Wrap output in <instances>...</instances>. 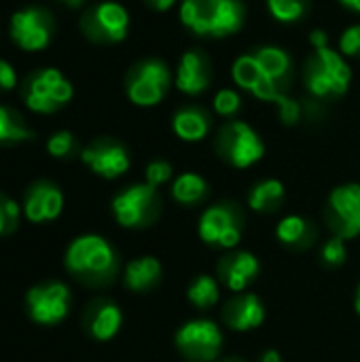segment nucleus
<instances>
[{"mask_svg": "<svg viewBox=\"0 0 360 362\" xmlns=\"http://www.w3.org/2000/svg\"><path fill=\"white\" fill-rule=\"evenodd\" d=\"M259 259L248 250H231L216 265L219 280L231 293H244L248 286H252L259 278Z\"/></svg>", "mask_w": 360, "mask_h": 362, "instance_id": "dca6fc26", "label": "nucleus"}, {"mask_svg": "<svg viewBox=\"0 0 360 362\" xmlns=\"http://www.w3.org/2000/svg\"><path fill=\"white\" fill-rule=\"evenodd\" d=\"M74 146H76V142H74V136L70 132H57V134H53L49 138V144H47L49 153L53 157H57V159L70 157L74 153Z\"/></svg>", "mask_w": 360, "mask_h": 362, "instance_id": "473e14b6", "label": "nucleus"}, {"mask_svg": "<svg viewBox=\"0 0 360 362\" xmlns=\"http://www.w3.org/2000/svg\"><path fill=\"white\" fill-rule=\"evenodd\" d=\"M153 11H159V13H163V11H168V8H172L174 4H176V0H144Z\"/></svg>", "mask_w": 360, "mask_h": 362, "instance_id": "e433bc0d", "label": "nucleus"}, {"mask_svg": "<svg viewBox=\"0 0 360 362\" xmlns=\"http://www.w3.org/2000/svg\"><path fill=\"white\" fill-rule=\"evenodd\" d=\"M62 2H64L66 6H70V8H76V6H81L85 0H62Z\"/></svg>", "mask_w": 360, "mask_h": 362, "instance_id": "a19ab883", "label": "nucleus"}, {"mask_svg": "<svg viewBox=\"0 0 360 362\" xmlns=\"http://www.w3.org/2000/svg\"><path fill=\"white\" fill-rule=\"evenodd\" d=\"M19 225V206L0 193V235H8Z\"/></svg>", "mask_w": 360, "mask_h": 362, "instance_id": "7c9ffc66", "label": "nucleus"}, {"mask_svg": "<svg viewBox=\"0 0 360 362\" xmlns=\"http://www.w3.org/2000/svg\"><path fill=\"white\" fill-rule=\"evenodd\" d=\"M187 299L195 310H210L221 301V284L212 276H197L189 288H187Z\"/></svg>", "mask_w": 360, "mask_h": 362, "instance_id": "a878e982", "label": "nucleus"}, {"mask_svg": "<svg viewBox=\"0 0 360 362\" xmlns=\"http://www.w3.org/2000/svg\"><path fill=\"white\" fill-rule=\"evenodd\" d=\"M346 8H350V11H356L360 13V0H339Z\"/></svg>", "mask_w": 360, "mask_h": 362, "instance_id": "ea45409f", "label": "nucleus"}, {"mask_svg": "<svg viewBox=\"0 0 360 362\" xmlns=\"http://www.w3.org/2000/svg\"><path fill=\"white\" fill-rule=\"evenodd\" d=\"M174 134L185 142H199L210 132V117L197 106L180 108L172 119Z\"/></svg>", "mask_w": 360, "mask_h": 362, "instance_id": "5701e85b", "label": "nucleus"}, {"mask_svg": "<svg viewBox=\"0 0 360 362\" xmlns=\"http://www.w3.org/2000/svg\"><path fill=\"white\" fill-rule=\"evenodd\" d=\"M216 155L231 168L246 170L261 161L265 155V144L261 136L244 121H229L216 134Z\"/></svg>", "mask_w": 360, "mask_h": 362, "instance_id": "39448f33", "label": "nucleus"}, {"mask_svg": "<svg viewBox=\"0 0 360 362\" xmlns=\"http://www.w3.org/2000/svg\"><path fill=\"white\" fill-rule=\"evenodd\" d=\"M180 21L197 36L223 38L242 28L244 4L240 0H182Z\"/></svg>", "mask_w": 360, "mask_h": 362, "instance_id": "f03ea898", "label": "nucleus"}, {"mask_svg": "<svg viewBox=\"0 0 360 362\" xmlns=\"http://www.w3.org/2000/svg\"><path fill=\"white\" fill-rule=\"evenodd\" d=\"M276 238L282 246H286L291 250H308L318 240V227L314 225V221H310L306 216L291 214L278 223Z\"/></svg>", "mask_w": 360, "mask_h": 362, "instance_id": "aec40b11", "label": "nucleus"}, {"mask_svg": "<svg viewBox=\"0 0 360 362\" xmlns=\"http://www.w3.org/2000/svg\"><path fill=\"white\" fill-rule=\"evenodd\" d=\"M310 42L314 45V49H318V47H327V34H325L323 30H314V32H312V36H310Z\"/></svg>", "mask_w": 360, "mask_h": 362, "instance_id": "4c0bfd02", "label": "nucleus"}, {"mask_svg": "<svg viewBox=\"0 0 360 362\" xmlns=\"http://www.w3.org/2000/svg\"><path fill=\"white\" fill-rule=\"evenodd\" d=\"M354 310H356V314L360 316V284L359 288H356V299H354Z\"/></svg>", "mask_w": 360, "mask_h": 362, "instance_id": "79ce46f5", "label": "nucleus"}, {"mask_svg": "<svg viewBox=\"0 0 360 362\" xmlns=\"http://www.w3.org/2000/svg\"><path fill=\"white\" fill-rule=\"evenodd\" d=\"M284 197H286L284 185L280 180H276V178H267V180L257 182L250 189V193H248V206L255 212L272 214V212H278L282 208Z\"/></svg>", "mask_w": 360, "mask_h": 362, "instance_id": "b1692460", "label": "nucleus"}, {"mask_svg": "<svg viewBox=\"0 0 360 362\" xmlns=\"http://www.w3.org/2000/svg\"><path fill=\"white\" fill-rule=\"evenodd\" d=\"M161 212V195L157 187H151L149 182L132 185L112 199V214L125 229H146L157 223Z\"/></svg>", "mask_w": 360, "mask_h": 362, "instance_id": "20e7f679", "label": "nucleus"}, {"mask_svg": "<svg viewBox=\"0 0 360 362\" xmlns=\"http://www.w3.org/2000/svg\"><path fill=\"white\" fill-rule=\"evenodd\" d=\"M252 55H255L263 76L274 81L278 87H282L286 91L289 81H291V57H289V53L280 47H261Z\"/></svg>", "mask_w": 360, "mask_h": 362, "instance_id": "4be33fe9", "label": "nucleus"}, {"mask_svg": "<svg viewBox=\"0 0 360 362\" xmlns=\"http://www.w3.org/2000/svg\"><path fill=\"white\" fill-rule=\"evenodd\" d=\"M172 174H174L172 163H168V161H163V159L151 161V163L146 165V172H144L146 182H149L151 187H161V185H166V182L172 178Z\"/></svg>", "mask_w": 360, "mask_h": 362, "instance_id": "72a5a7b5", "label": "nucleus"}, {"mask_svg": "<svg viewBox=\"0 0 360 362\" xmlns=\"http://www.w3.org/2000/svg\"><path fill=\"white\" fill-rule=\"evenodd\" d=\"M306 87L314 98H333L344 95L352 81V70L346 59L327 47L314 49L303 70Z\"/></svg>", "mask_w": 360, "mask_h": 362, "instance_id": "7ed1b4c3", "label": "nucleus"}, {"mask_svg": "<svg viewBox=\"0 0 360 362\" xmlns=\"http://www.w3.org/2000/svg\"><path fill=\"white\" fill-rule=\"evenodd\" d=\"M81 28L93 42H119L127 34L129 15L117 2H102L83 15Z\"/></svg>", "mask_w": 360, "mask_h": 362, "instance_id": "f8f14e48", "label": "nucleus"}, {"mask_svg": "<svg viewBox=\"0 0 360 362\" xmlns=\"http://www.w3.org/2000/svg\"><path fill=\"white\" fill-rule=\"evenodd\" d=\"M242 108V98L233 89H223L214 95V110L221 117H233Z\"/></svg>", "mask_w": 360, "mask_h": 362, "instance_id": "2f4dec72", "label": "nucleus"}, {"mask_svg": "<svg viewBox=\"0 0 360 362\" xmlns=\"http://www.w3.org/2000/svg\"><path fill=\"white\" fill-rule=\"evenodd\" d=\"M325 221L329 231L342 240L360 235V185L348 182L335 187L325 204Z\"/></svg>", "mask_w": 360, "mask_h": 362, "instance_id": "6e6552de", "label": "nucleus"}, {"mask_svg": "<svg viewBox=\"0 0 360 362\" xmlns=\"http://www.w3.org/2000/svg\"><path fill=\"white\" fill-rule=\"evenodd\" d=\"M210 81L212 70L208 57L202 51H187L176 70V87L187 95H199L210 87Z\"/></svg>", "mask_w": 360, "mask_h": 362, "instance_id": "a211bd4d", "label": "nucleus"}, {"mask_svg": "<svg viewBox=\"0 0 360 362\" xmlns=\"http://www.w3.org/2000/svg\"><path fill=\"white\" fill-rule=\"evenodd\" d=\"M121 322H123L121 310L108 299L91 301L89 308L85 310V318H83V325H85L87 333L98 341L112 339L119 333Z\"/></svg>", "mask_w": 360, "mask_h": 362, "instance_id": "6ab92c4d", "label": "nucleus"}, {"mask_svg": "<svg viewBox=\"0 0 360 362\" xmlns=\"http://www.w3.org/2000/svg\"><path fill=\"white\" fill-rule=\"evenodd\" d=\"M72 98V85L55 68L34 74L25 83V104L36 112H55Z\"/></svg>", "mask_w": 360, "mask_h": 362, "instance_id": "9d476101", "label": "nucleus"}, {"mask_svg": "<svg viewBox=\"0 0 360 362\" xmlns=\"http://www.w3.org/2000/svg\"><path fill=\"white\" fill-rule=\"evenodd\" d=\"M53 34V19L47 11L30 6L11 17V36L25 51L45 49Z\"/></svg>", "mask_w": 360, "mask_h": 362, "instance_id": "ddd939ff", "label": "nucleus"}, {"mask_svg": "<svg viewBox=\"0 0 360 362\" xmlns=\"http://www.w3.org/2000/svg\"><path fill=\"white\" fill-rule=\"evenodd\" d=\"M267 8L274 19L284 23L299 21L308 11V0H267Z\"/></svg>", "mask_w": 360, "mask_h": 362, "instance_id": "c85d7f7f", "label": "nucleus"}, {"mask_svg": "<svg viewBox=\"0 0 360 362\" xmlns=\"http://www.w3.org/2000/svg\"><path fill=\"white\" fill-rule=\"evenodd\" d=\"M231 74H233L236 85L242 87V89H248V91H255V87H257V85L261 83V78H263V72H261V68H259V64H257V59H255L252 53L238 57V59L233 62Z\"/></svg>", "mask_w": 360, "mask_h": 362, "instance_id": "cd10ccee", "label": "nucleus"}, {"mask_svg": "<svg viewBox=\"0 0 360 362\" xmlns=\"http://www.w3.org/2000/svg\"><path fill=\"white\" fill-rule=\"evenodd\" d=\"M62 208H64L62 191L53 182H47V180L32 185L23 199V214L32 223L53 221L62 214Z\"/></svg>", "mask_w": 360, "mask_h": 362, "instance_id": "f3484780", "label": "nucleus"}, {"mask_svg": "<svg viewBox=\"0 0 360 362\" xmlns=\"http://www.w3.org/2000/svg\"><path fill=\"white\" fill-rule=\"evenodd\" d=\"M221 320L227 329L238 333L255 331L265 320V305L252 293H236L223 303Z\"/></svg>", "mask_w": 360, "mask_h": 362, "instance_id": "2eb2a0df", "label": "nucleus"}, {"mask_svg": "<svg viewBox=\"0 0 360 362\" xmlns=\"http://www.w3.org/2000/svg\"><path fill=\"white\" fill-rule=\"evenodd\" d=\"M25 301H28L30 318L34 322H38V325L51 327V325L62 322L68 316L72 297H70V291H68L66 284H62V282H45V284L34 286L28 293Z\"/></svg>", "mask_w": 360, "mask_h": 362, "instance_id": "9b49d317", "label": "nucleus"}, {"mask_svg": "<svg viewBox=\"0 0 360 362\" xmlns=\"http://www.w3.org/2000/svg\"><path fill=\"white\" fill-rule=\"evenodd\" d=\"M119 255L100 235L76 238L66 252V269L85 286L102 288L119 276Z\"/></svg>", "mask_w": 360, "mask_h": 362, "instance_id": "f257e3e1", "label": "nucleus"}, {"mask_svg": "<svg viewBox=\"0 0 360 362\" xmlns=\"http://www.w3.org/2000/svg\"><path fill=\"white\" fill-rule=\"evenodd\" d=\"M15 83H17L15 70L11 68V64H6L4 59H0V91L13 89Z\"/></svg>", "mask_w": 360, "mask_h": 362, "instance_id": "c9c22d12", "label": "nucleus"}, {"mask_svg": "<svg viewBox=\"0 0 360 362\" xmlns=\"http://www.w3.org/2000/svg\"><path fill=\"white\" fill-rule=\"evenodd\" d=\"M197 231L204 244L233 250L244 233V212L236 202H219L202 214Z\"/></svg>", "mask_w": 360, "mask_h": 362, "instance_id": "423d86ee", "label": "nucleus"}, {"mask_svg": "<svg viewBox=\"0 0 360 362\" xmlns=\"http://www.w3.org/2000/svg\"><path fill=\"white\" fill-rule=\"evenodd\" d=\"M339 49L344 55H350V57H360V23L350 25L342 38H339Z\"/></svg>", "mask_w": 360, "mask_h": 362, "instance_id": "f704fd0d", "label": "nucleus"}, {"mask_svg": "<svg viewBox=\"0 0 360 362\" xmlns=\"http://www.w3.org/2000/svg\"><path fill=\"white\" fill-rule=\"evenodd\" d=\"M32 138H34V134L23 123V119L15 110L0 106V144L21 142V140H32Z\"/></svg>", "mask_w": 360, "mask_h": 362, "instance_id": "bb28decb", "label": "nucleus"}, {"mask_svg": "<svg viewBox=\"0 0 360 362\" xmlns=\"http://www.w3.org/2000/svg\"><path fill=\"white\" fill-rule=\"evenodd\" d=\"M219 362H246L244 358H240V356H227V358H223V361Z\"/></svg>", "mask_w": 360, "mask_h": 362, "instance_id": "37998d69", "label": "nucleus"}, {"mask_svg": "<svg viewBox=\"0 0 360 362\" xmlns=\"http://www.w3.org/2000/svg\"><path fill=\"white\" fill-rule=\"evenodd\" d=\"M174 344L182 358L189 362H216L223 350V333L216 322L195 318L176 331Z\"/></svg>", "mask_w": 360, "mask_h": 362, "instance_id": "0eeeda50", "label": "nucleus"}, {"mask_svg": "<svg viewBox=\"0 0 360 362\" xmlns=\"http://www.w3.org/2000/svg\"><path fill=\"white\" fill-rule=\"evenodd\" d=\"M81 159H83V163L91 172H95L98 176L108 178V180L119 178L121 174H125L129 170L127 148L121 142L108 140V138H102V140L91 142L81 153Z\"/></svg>", "mask_w": 360, "mask_h": 362, "instance_id": "4468645a", "label": "nucleus"}, {"mask_svg": "<svg viewBox=\"0 0 360 362\" xmlns=\"http://www.w3.org/2000/svg\"><path fill=\"white\" fill-rule=\"evenodd\" d=\"M261 362H282V358H280V354L276 350H267V352H263Z\"/></svg>", "mask_w": 360, "mask_h": 362, "instance_id": "58836bf2", "label": "nucleus"}, {"mask_svg": "<svg viewBox=\"0 0 360 362\" xmlns=\"http://www.w3.org/2000/svg\"><path fill=\"white\" fill-rule=\"evenodd\" d=\"M320 259L327 267H342L348 259V250H346V240L342 238H331L329 242H325V246L320 248Z\"/></svg>", "mask_w": 360, "mask_h": 362, "instance_id": "c756f323", "label": "nucleus"}, {"mask_svg": "<svg viewBox=\"0 0 360 362\" xmlns=\"http://www.w3.org/2000/svg\"><path fill=\"white\" fill-rule=\"evenodd\" d=\"M172 72L170 66L161 59H142L127 74V95L138 106H155L159 104L170 89Z\"/></svg>", "mask_w": 360, "mask_h": 362, "instance_id": "1a4fd4ad", "label": "nucleus"}, {"mask_svg": "<svg viewBox=\"0 0 360 362\" xmlns=\"http://www.w3.org/2000/svg\"><path fill=\"white\" fill-rule=\"evenodd\" d=\"M161 278H163V267L155 257H140L129 261L123 274L125 288L134 293H151L161 284Z\"/></svg>", "mask_w": 360, "mask_h": 362, "instance_id": "412c9836", "label": "nucleus"}, {"mask_svg": "<svg viewBox=\"0 0 360 362\" xmlns=\"http://www.w3.org/2000/svg\"><path fill=\"white\" fill-rule=\"evenodd\" d=\"M208 193H210L208 182L193 172L180 174L172 185V197L182 206H197L208 197Z\"/></svg>", "mask_w": 360, "mask_h": 362, "instance_id": "393cba45", "label": "nucleus"}]
</instances>
